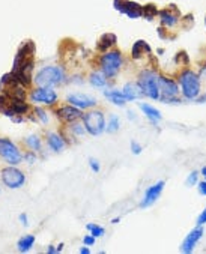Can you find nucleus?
I'll use <instances>...</instances> for the list:
<instances>
[{
    "instance_id": "5701e85b",
    "label": "nucleus",
    "mask_w": 206,
    "mask_h": 254,
    "mask_svg": "<svg viewBox=\"0 0 206 254\" xmlns=\"http://www.w3.org/2000/svg\"><path fill=\"white\" fill-rule=\"evenodd\" d=\"M47 143H48L50 149L54 150V152H60V150H63L65 146H66L65 138H63L62 135L56 134V133L48 134V137H47Z\"/></svg>"
},
{
    "instance_id": "a878e982",
    "label": "nucleus",
    "mask_w": 206,
    "mask_h": 254,
    "mask_svg": "<svg viewBox=\"0 0 206 254\" xmlns=\"http://www.w3.org/2000/svg\"><path fill=\"white\" fill-rule=\"evenodd\" d=\"M158 6L155 3H146L143 5V17L147 20V21H152L158 17Z\"/></svg>"
},
{
    "instance_id": "a18cd8bd",
    "label": "nucleus",
    "mask_w": 206,
    "mask_h": 254,
    "mask_svg": "<svg viewBox=\"0 0 206 254\" xmlns=\"http://www.w3.org/2000/svg\"><path fill=\"white\" fill-rule=\"evenodd\" d=\"M47 253H48V254H54V253H58V250L54 248L53 245H50V247L47 248Z\"/></svg>"
},
{
    "instance_id": "58836bf2",
    "label": "nucleus",
    "mask_w": 206,
    "mask_h": 254,
    "mask_svg": "<svg viewBox=\"0 0 206 254\" xmlns=\"http://www.w3.org/2000/svg\"><path fill=\"white\" fill-rule=\"evenodd\" d=\"M83 242H85V245L92 247V245L95 244V236H93V235H86V236L83 238Z\"/></svg>"
},
{
    "instance_id": "7c9ffc66",
    "label": "nucleus",
    "mask_w": 206,
    "mask_h": 254,
    "mask_svg": "<svg viewBox=\"0 0 206 254\" xmlns=\"http://www.w3.org/2000/svg\"><path fill=\"white\" fill-rule=\"evenodd\" d=\"M86 229H88V230L90 232V235H93L95 238H101V236H104V233H105L104 227H101V225H98V224H88Z\"/></svg>"
},
{
    "instance_id": "393cba45",
    "label": "nucleus",
    "mask_w": 206,
    "mask_h": 254,
    "mask_svg": "<svg viewBox=\"0 0 206 254\" xmlns=\"http://www.w3.org/2000/svg\"><path fill=\"white\" fill-rule=\"evenodd\" d=\"M35 244V236L33 235H26L17 242V248L20 253H27Z\"/></svg>"
},
{
    "instance_id": "c756f323",
    "label": "nucleus",
    "mask_w": 206,
    "mask_h": 254,
    "mask_svg": "<svg viewBox=\"0 0 206 254\" xmlns=\"http://www.w3.org/2000/svg\"><path fill=\"white\" fill-rule=\"evenodd\" d=\"M194 23H196V20L193 17V14H187V15H182V18H181V26L185 30H190L191 27L194 26Z\"/></svg>"
},
{
    "instance_id": "a211bd4d",
    "label": "nucleus",
    "mask_w": 206,
    "mask_h": 254,
    "mask_svg": "<svg viewBox=\"0 0 206 254\" xmlns=\"http://www.w3.org/2000/svg\"><path fill=\"white\" fill-rule=\"evenodd\" d=\"M122 92L125 93L128 101H137V100H142V98L146 96L145 92H143V89L140 88V84L139 83H134V81L127 83L125 86H123Z\"/></svg>"
},
{
    "instance_id": "39448f33",
    "label": "nucleus",
    "mask_w": 206,
    "mask_h": 254,
    "mask_svg": "<svg viewBox=\"0 0 206 254\" xmlns=\"http://www.w3.org/2000/svg\"><path fill=\"white\" fill-rule=\"evenodd\" d=\"M65 81V71L62 66H44L35 75V83L39 88H53Z\"/></svg>"
},
{
    "instance_id": "aec40b11",
    "label": "nucleus",
    "mask_w": 206,
    "mask_h": 254,
    "mask_svg": "<svg viewBox=\"0 0 206 254\" xmlns=\"http://www.w3.org/2000/svg\"><path fill=\"white\" fill-rule=\"evenodd\" d=\"M116 42H118V38H116L115 33H104V35L100 36V39L97 42V48H98V51L105 53L112 47H115Z\"/></svg>"
},
{
    "instance_id": "cd10ccee",
    "label": "nucleus",
    "mask_w": 206,
    "mask_h": 254,
    "mask_svg": "<svg viewBox=\"0 0 206 254\" xmlns=\"http://www.w3.org/2000/svg\"><path fill=\"white\" fill-rule=\"evenodd\" d=\"M24 142H26V145L29 146L32 150H35V152L36 150H41V140H39L38 135H29V137L24 140Z\"/></svg>"
},
{
    "instance_id": "09e8293b",
    "label": "nucleus",
    "mask_w": 206,
    "mask_h": 254,
    "mask_svg": "<svg viewBox=\"0 0 206 254\" xmlns=\"http://www.w3.org/2000/svg\"><path fill=\"white\" fill-rule=\"evenodd\" d=\"M162 53H164V48H158V50H157V54H158V56H162Z\"/></svg>"
},
{
    "instance_id": "473e14b6",
    "label": "nucleus",
    "mask_w": 206,
    "mask_h": 254,
    "mask_svg": "<svg viewBox=\"0 0 206 254\" xmlns=\"http://www.w3.org/2000/svg\"><path fill=\"white\" fill-rule=\"evenodd\" d=\"M185 183L188 187H194V185H197L199 183V172H191L190 175H188V178H187V180H185Z\"/></svg>"
},
{
    "instance_id": "c85d7f7f",
    "label": "nucleus",
    "mask_w": 206,
    "mask_h": 254,
    "mask_svg": "<svg viewBox=\"0 0 206 254\" xmlns=\"http://www.w3.org/2000/svg\"><path fill=\"white\" fill-rule=\"evenodd\" d=\"M175 63L179 65V66H188L190 65V58L187 51H179L175 56Z\"/></svg>"
},
{
    "instance_id": "c9c22d12",
    "label": "nucleus",
    "mask_w": 206,
    "mask_h": 254,
    "mask_svg": "<svg viewBox=\"0 0 206 254\" xmlns=\"http://www.w3.org/2000/svg\"><path fill=\"white\" fill-rule=\"evenodd\" d=\"M130 148H131V152H132L134 155H140L142 150H143L142 145H140V143H137V142H134V140L130 143Z\"/></svg>"
},
{
    "instance_id": "f704fd0d",
    "label": "nucleus",
    "mask_w": 206,
    "mask_h": 254,
    "mask_svg": "<svg viewBox=\"0 0 206 254\" xmlns=\"http://www.w3.org/2000/svg\"><path fill=\"white\" fill-rule=\"evenodd\" d=\"M157 33H158V36H160L161 39H167V38H170V30L166 29V27H162V26L158 27V29H157Z\"/></svg>"
},
{
    "instance_id": "9d476101",
    "label": "nucleus",
    "mask_w": 206,
    "mask_h": 254,
    "mask_svg": "<svg viewBox=\"0 0 206 254\" xmlns=\"http://www.w3.org/2000/svg\"><path fill=\"white\" fill-rule=\"evenodd\" d=\"M113 6L118 12L125 14L131 20L143 17V5L132 2V0H113Z\"/></svg>"
},
{
    "instance_id": "20e7f679",
    "label": "nucleus",
    "mask_w": 206,
    "mask_h": 254,
    "mask_svg": "<svg viewBox=\"0 0 206 254\" xmlns=\"http://www.w3.org/2000/svg\"><path fill=\"white\" fill-rule=\"evenodd\" d=\"M160 103L162 104H181L182 98L179 96L181 89L176 80L160 74Z\"/></svg>"
},
{
    "instance_id": "a19ab883",
    "label": "nucleus",
    "mask_w": 206,
    "mask_h": 254,
    "mask_svg": "<svg viewBox=\"0 0 206 254\" xmlns=\"http://www.w3.org/2000/svg\"><path fill=\"white\" fill-rule=\"evenodd\" d=\"M197 188H199V193H200L202 195H206V179L197 183Z\"/></svg>"
},
{
    "instance_id": "49530a36",
    "label": "nucleus",
    "mask_w": 206,
    "mask_h": 254,
    "mask_svg": "<svg viewBox=\"0 0 206 254\" xmlns=\"http://www.w3.org/2000/svg\"><path fill=\"white\" fill-rule=\"evenodd\" d=\"M80 253H81V254H89V253H90V250H89V248H88V245H86L85 248H81V250H80Z\"/></svg>"
},
{
    "instance_id": "4468645a",
    "label": "nucleus",
    "mask_w": 206,
    "mask_h": 254,
    "mask_svg": "<svg viewBox=\"0 0 206 254\" xmlns=\"http://www.w3.org/2000/svg\"><path fill=\"white\" fill-rule=\"evenodd\" d=\"M164 185H166V182L164 180H158L157 183H154V185H150L149 188H146L145 194H143V199L140 202V208L142 209H146V208H150L152 206L158 199H160V195L164 190Z\"/></svg>"
},
{
    "instance_id": "bb28decb",
    "label": "nucleus",
    "mask_w": 206,
    "mask_h": 254,
    "mask_svg": "<svg viewBox=\"0 0 206 254\" xmlns=\"http://www.w3.org/2000/svg\"><path fill=\"white\" fill-rule=\"evenodd\" d=\"M119 128H120L119 116L118 115H112V116H110V119H108V122H107V125H105V131L110 133V134H113V133H118Z\"/></svg>"
},
{
    "instance_id": "423d86ee",
    "label": "nucleus",
    "mask_w": 206,
    "mask_h": 254,
    "mask_svg": "<svg viewBox=\"0 0 206 254\" xmlns=\"http://www.w3.org/2000/svg\"><path fill=\"white\" fill-rule=\"evenodd\" d=\"M123 65V56L119 50H108L103 53L100 58V66L101 71L107 75V78H115Z\"/></svg>"
},
{
    "instance_id": "72a5a7b5",
    "label": "nucleus",
    "mask_w": 206,
    "mask_h": 254,
    "mask_svg": "<svg viewBox=\"0 0 206 254\" xmlns=\"http://www.w3.org/2000/svg\"><path fill=\"white\" fill-rule=\"evenodd\" d=\"M35 115L41 119V122H43V123H47V122H48V116H47V113H45L43 108L38 107V108L35 110Z\"/></svg>"
},
{
    "instance_id": "1a4fd4ad",
    "label": "nucleus",
    "mask_w": 206,
    "mask_h": 254,
    "mask_svg": "<svg viewBox=\"0 0 206 254\" xmlns=\"http://www.w3.org/2000/svg\"><path fill=\"white\" fill-rule=\"evenodd\" d=\"M158 18H160L161 26L170 30V29H175V27L181 23L182 12L175 3H172V5H167L166 8L158 11Z\"/></svg>"
},
{
    "instance_id": "8fccbe9b",
    "label": "nucleus",
    "mask_w": 206,
    "mask_h": 254,
    "mask_svg": "<svg viewBox=\"0 0 206 254\" xmlns=\"http://www.w3.org/2000/svg\"><path fill=\"white\" fill-rule=\"evenodd\" d=\"M56 250H58V253H60V251H62V250H63V244H59V245H58V248H56Z\"/></svg>"
},
{
    "instance_id": "6e6552de",
    "label": "nucleus",
    "mask_w": 206,
    "mask_h": 254,
    "mask_svg": "<svg viewBox=\"0 0 206 254\" xmlns=\"http://www.w3.org/2000/svg\"><path fill=\"white\" fill-rule=\"evenodd\" d=\"M0 111L8 118H15L29 111V105L24 101L12 100V98L6 96L5 93H0Z\"/></svg>"
},
{
    "instance_id": "9b49d317",
    "label": "nucleus",
    "mask_w": 206,
    "mask_h": 254,
    "mask_svg": "<svg viewBox=\"0 0 206 254\" xmlns=\"http://www.w3.org/2000/svg\"><path fill=\"white\" fill-rule=\"evenodd\" d=\"M0 157L5 158L11 165H17L23 160L17 145H14L9 138H0Z\"/></svg>"
},
{
    "instance_id": "b1692460",
    "label": "nucleus",
    "mask_w": 206,
    "mask_h": 254,
    "mask_svg": "<svg viewBox=\"0 0 206 254\" xmlns=\"http://www.w3.org/2000/svg\"><path fill=\"white\" fill-rule=\"evenodd\" d=\"M89 83L92 84L93 88H105L108 84V78L107 75L103 73V71H93L90 75H89Z\"/></svg>"
},
{
    "instance_id": "79ce46f5",
    "label": "nucleus",
    "mask_w": 206,
    "mask_h": 254,
    "mask_svg": "<svg viewBox=\"0 0 206 254\" xmlns=\"http://www.w3.org/2000/svg\"><path fill=\"white\" fill-rule=\"evenodd\" d=\"M20 221H21L23 225H29V218H27L26 214H21V215H20Z\"/></svg>"
},
{
    "instance_id": "ea45409f",
    "label": "nucleus",
    "mask_w": 206,
    "mask_h": 254,
    "mask_svg": "<svg viewBox=\"0 0 206 254\" xmlns=\"http://www.w3.org/2000/svg\"><path fill=\"white\" fill-rule=\"evenodd\" d=\"M206 224V208L202 210V214L197 217V225H205Z\"/></svg>"
},
{
    "instance_id": "0eeeda50",
    "label": "nucleus",
    "mask_w": 206,
    "mask_h": 254,
    "mask_svg": "<svg viewBox=\"0 0 206 254\" xmlns=\"http://www.w3.org/2000/svg\"><path fill=\"white\" fill-rule=\"evenodd\" d=\"M83 123H85V128L90 135H101L105 131V118H104V113L100 110H92L88 111L86 115H83Z\"/></svg>"
},
{
    "instance_id": "412c9836",
    "label": "nucleus",
    "mask_w": 206,
    "mask_h": 254,
    "mask_svg": "<svg viewBox=\"0 0 206 254\" xmlns=\"http://www.w3.org/2000/svg\"><path fill=\"white\" fill-rule=\"evenodd\" d=\"M139 108L143 111V115L152 122L154 125L158 123L161 119H162V115H161V111L158 108H155L154 105H150V104H145V103H140L139 104Z\"/></svg>"
},
{
    "instance_id": "6ab92c4d",
    "label": "nucleus",
    "mask_w": 206,
    "mask_h": 254,
    "mask_svg": "<svg viewBox=\"0 0 206 254\" xmlns=\"http://www.w3.org/2000/svg\"><path fill=\"white\" fill-rule=\"evenodd\" d=\"M149 54H150V45L147 44L146 41L139 39V41L134 42L132 50H131V58L134 60H140V59L146 58V56H149Z\"/></svg>"
},
{
    "instance_id": "7ed1b4c3",
    "label": "nucleus",
    "mask_w": 206,
    "mask_h": 254,
    "mask_svg": "<svg viewBox=\"0 0 206 254\" xmlns=\"http://www.w3.org/2000/svg\"><path fill=\"white\" fill-rule=\"evenodd\" d=\"M137 83L140 84V88L143 89L145 95L147 98L154 101H160V74L154 69H143V71L139 74V78H137Z\"/></svg>"
},
{
    "instance_id": "dca6fc26",
    "label": "nucleus",
    "mask_w": 206,
    "mask_h": 254,
    "mask_svg": "<svg viewBox=\"0 0 206 254\" xmlns=\"http://www.w3.org/2000/svg\"><path fill=\"white\" fill-rule=\"evenodd\" d=\"M66 101L80 110L92 108V107L97 105V100L90 95H86V93H71V95L66 96Z\"/></svg>"
},
{
    "instance_id": "2eb2a0df",
    "label": "nucleus",
    "mask_w": 206,
    "mask_h": 254,
    "mask_svg": "<svg viewBox=\"0 0 206 254\" xmlns=\"http://www.w3.org/2000/svg\"><path fill=\"white\" fill-rule=\"evenodd\" d=\"M202 236H203V225H197V227H194L185 236V239H184L181 247H179V251L184 253V254L193 253L196 245L199 244V241L202 239Z\"/></svg>"
},
{
    "instance_id": "603ef678",
    "label": "nucleus",
    "mask_w": 206,
    "mask_h": 254,
    "mask_svg": "<svg viewBox=\"0 0 206 254\" xmlns=\"http://www.w3.org/2000/svg\"><path fill=\"white\" fill-rule=\"evenodd\" d=\"M205 26H206V17H205Z\"/></svg>"
},
{
    "instance_id": "f257e3e1",
    "label": "nucleus",
    "mask_w": 206,
    "mask_h": 254,
    "mask_svg": "<svg viewBox=\"0 0 206 254\" xmlns=\"http://www.w3.org/2000/svg\"><path fill=\"white\" fill-rule=\"evenodd\" d=\"M35 51L36 45L33 41H24L20 45L15 59L12 63V73L17 75L18 81L23 86H29L32 83V71L35 66Z\"/></svg>"
},
{
    "instance_id": "f8f14e48",
    "label": "nucleus",
    "mask_w": 206,
    "mask_h": 254,
    "mask_svg": "<svg viewBox=\"0 0 206 254\" xmlns=\"http://www.w3.org/2000/svg\"><path fill=\"white\" fill-rule=\"evenodd\" d=\"M2 182L8 188H21L26 182V176L18 168L11 165V167H5L2 170Z\"/></svg>"
},
{
    "instance_id": "4c0bfd02",
    "label": "nucleus",
    "mask_w": 206,
    "mask_h": 254,
    "mask_svg": "<svg viewBox=\"0 0 206 254\" xmlns=\"http://www.w3.org/2000/svg\"><path fill=\"white\" fill-rule=\"evenodd\" d=\"M24 160L29 163V164H33L35 161H36V155H35V150L33 152H27L26 155H24Z\"/></svg>"
},
{
    "instance_id": "37998d69",
    "label": "nucleus",
    "mask_w": 206,
    "mask_h": 254,
    "mask_svg": "<svg viewBox=\"0 0 206 254\" xmlns=\"http://www.w3.org/2000/svg\"><path fill=\"white\" fill-rule=\"evenodd\" d=\"M197 74H199L200 80H202V78H206V65H203V66H202V69H200V71H199Z\"/></svg>"
},
{
    "instance_id": "2f4dec72",
    "label": "nucleus",
    "mask_w": 206,
    "mask_h": 254,
    "mask_svg": "<svg viewBox=\"0 0 206 254\" xmlns=\"http://www.w3.org/2000/svg\"><path fill=\"white\" fill-rule=\"evenodd\" d=\"M71 133H73L74 135H83V134L86 133L85 123H83V125H81V123H77V120H75V123L73 122V125H71Z\"/></svg>"
},
{
    "instance_id": "c03bdc74",
    "label": "nucleus",
    "mask_w": 206,
    "mask_h": 254,
    "mask_svg": "<svg viewBox=\"0 0 206 254\" xmlns=\"http://www.w3.org/2000/svg\"><path fill=\"white\" fill-rule=\"evenodd\" d=\"M128 119H130V120H132V119L135 120V113H134L132 110H128Z\"/></svg>"
},
{
    "instance_id": "f3484780",
    "label": "nucleus",
    "mask_w": 206,
    "mask_h": 254,
    "mask_svg": "<svg viewBox=\"0 0 206 254\" xmlns=\"http://www.w3.org/2000/svg\"><path fill=\"white\" fill-rule=\"evenodd\" d=\"M56 115H58V118L60 120L68 122V123H73V122H75V120L83 118V113H81V110L77 108V107H74V105H71V104L58 108L56 110Z\"/></svg>"
},
{
    "instance_id": "de8ad7c7",
    "label": "nucleus",
    "mask_w": 206,
    "mask_h": 254,
    "mask_svg": "<svg viewBox=\"0 0 206 254\" xmlns=\"http://www.w3.org/2000/svg\"><path fill=\"white\" fill-rule=\"evenodd\" d=\"M200 175L206 179V165L205 167H202V170H200Z\"/></svg>"
},
{
    "instance_id": "864d4df0",
    "label": "nucleus",
    "mask_w": 206,
    "mask_h": 254,
    "mask_svg": "<svg viewBox=\"0 0 206 254\" xmlns=\"http://www.w3.org/2000/svg\"><path fill=\"white\" fill-rule=\"evenodd\" d=\"M205 95H206V93H205Z\"/></svg>"
},
{
    "instance_id": "4be33fe9",
    "label": "nucleus",
    "mask_w": 206,
    "mask_h": 254,
    "mask_svg": "<svg viewBox=\"0 0 206 254\" xmlns=\"http://www.w3.org/2000/svg\"><path fill=\"white\" fill-rule=\"evenodd\" d=\"M104 96L107 98V100H108L110 103H113V104L118 105V107H123V105H125V104L128 103L125 93H123L122 90H118V89L104 90Z\"/></svg>"
},
{
    "instance_id": "ddd939ff",
    "label": "nucleus",
    "mask_w": 206,
    "mask_h": 254,
    "mask_svg": "<svg viewBox=\"0 0 206 254\" xmlns=\"http://www.w3.org/2000/svg\"><path fill=\"white\" fill-rule=\"evenodd\" d=\"M30 101L35 104H47L53 105L58 103V93L53 88H39L30 93Z\"/></svg>"
},
{
    "instance_id": "f03ea898",
    "label": "nucleus",
    "mask_w": 206,
    "mask_h": 254,
    "mask_svg": "<svg viewBox=\"0 0 206 254\" xmlns=\"http://www.w3.org/2000/svg\"><path fill=\"white\" fill-rule=\"evenodd\" d=\"M177 84L187 101H196V98L202 93V80L193 69H182L177 75Z\"/></svg>"
},
{
    "instance_id": "e433bc0d",
    "label": "nucleus",
    "mask_w": 206,
    "mask_h": 254,
    "mask_svg": "<svg viewBox=\"0 0 206 254\" xmlns=\"http://www.w3.org/2000/svg\"><path fill=\"white\" fill-rule=\"evenodd\" d=\"M89 165H90L93 173H98L101 170V165H100L98 160H95V158H89Z\"/></svg>"
},
{
    "instance_id": "3c124183",
    "label": "nucleus",
    "mask_w": 206,
    "mask_h": 254,
    "mask_svg": "<svg viewBox=\"0 0 206 254\" xmlns=\"http://www.w3.org/2000/svg\"><path fill=\"white\" fill-rule=\"evenodd\" d=\"M119 221H120V218H113V220H112V223H113V224H118Z\"/></svg>"
}]
</instances>
